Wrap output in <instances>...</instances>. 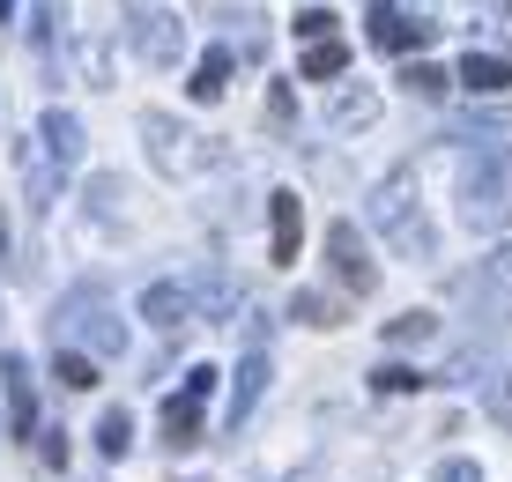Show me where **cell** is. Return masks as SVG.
Returning a JSON list of instances; mask_svg holds the SVG:
<instances>
[{
	"label": "cell",
	"mask_w": 512,
	"mask_h": 482,
	"mask_svg": "<svg viewBox=\"0 0 512 482\" xmlns=\"http://www.w3.org/2000/svg\"><path fill=\"white\" fill-rule=\"evenodd\" d=\"M505 208H512L505 149H483V156L468 164V178H461V216H468L475 230H498V223H505Z\"/></svg>",
	"instance_id": "6da1fadb"
},
{
	"label": "cell",
	"mask_w": 512,
	"mask_h": 482,
	"mask_svg": "<svg viewBox=\"0 0 512 482\" xmlns=\"http://www.w3.org/2000/svg\"><path fill=\"white\" fill-rule=\"evenodd\" d=\"M372 223L394 238V253H416V260H431V223L409 216V186L401 178H386V186L372 193Z\"/></svg>",
	"instance_id": "7a4b0ae2"
},
{
	"label": "cell",
	"mask_w": 512,
	"mask_h": 482,
	"mask_svg": "<svg viewBox=\"0 0 512 482\" xmlns=\"http://www.w3.org/2000/svg\"><path fill=\"white\" fill-rule=\"evenodd\" d=\"M134 52H141L149 67H179V52H186V23H179L171 8H149V15L134 23Z\"/></svg>",
	"instance_id": "3957f363"
},
{
	"label": "cell",
	"mask_w": 512,
	"mask_h": 482,
	"mask_svg": "<svg viewBox=\"0 0 512 482\" xmlns=\"http://www.w3.org/2000/svg\"><path fill=\"white\" fill-rule=\"evenodd\" d=\"M327 260H334V282H349L357 297H372L379 267L364 260V238H357V223H334V230H327Z\"/></svg>",
	"instance_id": "277c9868"
},
{
	"label": "cell",
	"mask_w": 512,
	"mask_h": 482,
	"mask_svg": "<svg viewBox=\"0 0 512 482\" xmlns=\"http://www.w3.org/2000/svg\"><path fill=\"white\" fill-rule=\"evenodd\" d=\"M431 30H438V23L401 15L394 0H379V8H372V45H379V52H416V45H431Z\"/></svg>",
	"instance_id": "5b68a950"
},
{
	"label": "cell",
	"mask_w": 512,
	"mask_h": 482,
	"mask_svg": "<svg viewBox=\"0 0 512 482\" xmlns=\"http://www.w3.org/2000/svg\"><path fill=\"white\" fill-rule=\"evenodd\" d=\"M0 386H8V416H15V431H38V394H30V364H23V356H0Z\"/></svg>",
	"instance_id": "8992f818"
},
{
	"label": "cell",
	"mask_w": 512,
	"mask_h": 482,
	"mask_svg": "<svg viewBox=\"0 0 512 482\" xmlns=\"http://www.w3.org/2000/svg\"><path fill=\"white\" fill-rule=\"evenodd\" d=\"M268 216H275V267H297V238H305V201H297V193H275Z\"/></svg>",
	"instance_id": "52a82bcc"
},
{
	"label": "cell",
	"mask_w": 512,
	"mask_h": 482,
	"mask_svg": "<svg viewBox=\"0 0 512 482\" xmlns=\"http://www.w3.org/2000/svg\"><path fill=\"white\" fill-rule=\"evenodd\" d=\"M453 82H461L468 97H505V89H512V67L498 60V52H468V60H461V75H453Z\"/></svg>",
	"instance_id": "ba28073f"
},
{
	"label": "cell",
	"mask_w": 512,
	"mask_h": 482,
	"mask_svg": "<svg viewBox=\"0 0 512 482\" xmlns=\"http://www.w3.org/2000/svg\"><path fill=\"white\" fill-rule=\"evenodd\" d=\"M193 297L179 290V282H156V290H141V319H156V327H186Z\"/></svg>",
	"instance_id": "9c48e42d"
},
{
	"label": "cell",
	"mask_w": 512,
	"mask_h": 482,
	"mask_svg": "<svg viewBox=\"0 0 512 482\" xmlns=\"http://www.w3.org/2000/svg\"><path fill=\"white\" fill-rule=\"evenodd\" d=\"M231 67H238V52H231V45H216L201 67H193V82H186V89H193L201 104H216V97H223V82H231Z\"/></svg>",
	"instance_id": "30bf717a"
},
{
	"label": "cell",
	"mask_w": 512,
	"mask_h": 482,
	"mask_svg": "<svg viewBox=\"0 0 512 482\" xmlns=\"http://www.w3.org/2000/svg\"><path fill=\"white\" fill-rule=\"evenodd\" d=\"M260 386H268V356H245V364H238V386H231V431H238L245 416H253Z\"/></svg>",
	"instance_id": "8fae6325"
},
{
	"label": "cell",
	"mask_w": 512,
	"mask_h": 482,
	"mask_svg": "<svg viewBox=\"0 0 512 482\" xmlns=\"http://www.w3.org/2000/svg\"><path fill=\"white\" fill-rule=\"evenodd\" d=\"M141 127L156 134V164H164V171H193V149H186L193 134H179V127H171V119H156V112L141 119Z\"/></svg>",
	"instance_id": "7c38bea8"
},
{
	"label": "cell",
	"mask_w": 512,
	"mask_h": 482,
	"mask_svg": "<svg viewBox=\"0 0 512 482\" xmlns=\"http://www.w3.org/2000/svg\"><path fill=\"white\" fill-rule=\"evenodd\" d=\"M164 445H171V453L201 445V408H193L186 394H179V401H164Z\"/></svg>",
	"instance_id": "4fadbf2b"
},
{
	"label": "cell",
	"mask_w": 512,
	"mask_h": 482,
	"mask_svg": "<svg viewBox=\"0 0 512 482\" xmlns=\"http://www.w3.org/2000/svg\"><path fill=\"white\" fill-rule=\"evenodd\" d=\"M38 134H45V149L60 156V164H75V156H82V119H75V112H45Z\"/></svg>",
	"instance_id": "5bb4252c"
},
{
	"label": "cell",
	"mask_w": 512,
	"mask_h": 482,
	"mask_svg": "<svg viewBox=\"0 0 512 482\" xmlns=\"http://www.w3.org/2000/svg\"><path fill=\"white\" fill-rule=\"evenodd\" d=\"M342 67H349V45H342V38H327V45H312L305 60H297V75H305V82H334Z\"/></svg>",
	"instance_id": "9a60e30c"
},
{
	"label": "cell",
	"mask_w": 512,
	"mask_h": 482,
	"mask_svg": "<svg viewBox=\"0 0 512 482\" xmlns=\"http://www.w3.org/2000/svg\"><path fill=\"white\" fill-rule=\"evenodd\" d=\"M372 119H379V97H372V89H342V97H334V127H342V134L372 127Z\"/></svg>",
	"instance_id": "2e32d148"
},
{
	"label": "cell",
	"mask_w": 512,
	"mask_h": 482,
	"mask_svg": "<svg viewBox=\"0 0 512 482\" xmlns=\"http://www.w3.org/2000/svg\"><path fill=\"white\" fill-rule=\"evenodd\" d=\"M290 319H305V327H342V305H334L327 290H297V305Z\"/></svg>",
	"instance_id": "e0dca14e"
},
{
	"label": "cell",
	"mask_w": 512,
	"mask_h": 482,
	"mask_svg": "<svg viewBox=\"0 0 512 482\" xmlns=\"http://www.w3.org/2000/svg\"><path fill=\"white\" fill-rule=\"evenodd\" d=\"M52 379L75 386V394H90V386H97V364H90L82 349H60V356H52Z\"/></svg>",
	"instance_id": "ac0fdd59"
},
{
	"label": "cell",
	"mask_w": 512,
	"mask_h": 482,
	"mask_svg": "<svg viewBox=\"0 0 512 482\" xmlns=\"http://www.w3.org/2000/svg\"><path fill=\"white\" fill-rule=\"evenodd\" d=\"M431 334H438V312H401L394 327H386V342L409 349V342H431Z\"/></svg>",
	"instance_id": "d6986e66"
},
{
	"label": "cell",
	"mask_w": 512,
	"mask_h": 482,
	"mask_svg": "<svg viewBox=\"0 0 512 482\" xmlns=\"http://www.w3.org/2000/svg\"><path fill=\"white\" fill-rule=\"evenodd\" d=\"M372 386H379V394H416V386H431V379H423V371H409V364H379Z\"/></svg>",
	"instance_id": "ffe728a7"
},
{
	"label": "cell",
	"mask_w": 512,
	"mask_h": 482,
	"mask_svg": "<svg viewBox=\"0 0 512 482\" xmlns=\"http://www.w3.org/2000/svg\"><path fill=\"white\" fill-rule=\"evenodd\" d=\"M97 445H104V453H112V460H127V445H134V423L119 416V408H112V416L97 423Z\"/></svg>",
	"instance_id": "44dd1931"
},
{
	"label": "cell",
	"mask_w": 512,
	"mask_h": 482,
	"mask_svg": "<svg viewBox=\"0 0 512 482\" xmlns=\"http://www.w3.org/2000/svg\"><path fill=\"white\" fill-rule=\"evenodd\" d=\"M416 89V97H446V67H431V60H409V75H401Z\"/></svg>",
	"instance_id": "7402d4cb"
},
{
	"label": "cell",
	"mask_w": 512,
	"mask_h": 482,
	"mask_svg": "<svg viewBox=\"0 0 512 482\" xmlns=\"http://www.w3.org/2000/svg\"><path fill=\"white\" fill-rule=\"evenodd\" d=\"M297 38H305V45H327V38H334V15H327V8H305V15H297Z\"/></svg>",
	"instance_id": "603a6c76"
},
{
	"label": "cell",
	"mask_w": 512,
	"mask_h": 482,
	"mask_svg": "<svg viewBox=\"0 0 512 482\" xmlns=\"http://www.w3.org/2000/svg\"><path fill=\"white\" fill-rule=\"evenodd\" d=\"M216 379H223V371H208V364H193V371H186V401H193V408H201L208 394H216Z\"/></svg>",
	"instance_id": "cb8c5ba5"
},
{
	"label": "cell",
	"mask_w": 512,
	"mask_h": 482,
	"mask_svg": "<svg viewBox=\"0 0 512 482\" xmlns=\"http://www.w3.org/2000/svg\"><path fill=\"white\" fill-rule=\"evenodd\" d=\"M438 482H483V468L475 460H438Z\"/></svg>",
	"instance_id": "d4e9b609"
},
{
	"label": "cell",
	"mask_w": 512,
	"mask_h": 482,
	"mask_svg": "<svg viewBox=\"0 0 512 482\" xmlns=\"http://www.w3.org/2000/svg\"><path fill=\"white\" fill-rule=\"evenodd\" d=\"M8 15H15V0H0V23H8Z\"/></svg>",
	"instance_id": "484cf974"
},
{
	"label": "cell",
	"mask_w": 512,
	"mask_h": 482,
	"mask_svg": "<svg viewBox=\"0 0 512 482\" xmlns=\"http://www.w3.org/2000/svg\"><path fill=\"white\" fill-rule=\"evenodd\" d=\"M505 8H512V0H505Z\"/></svg>",
	"instance_id": "4316f807"
}]
</instances>
